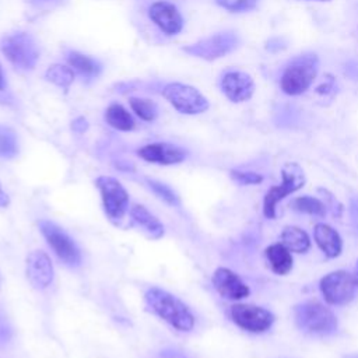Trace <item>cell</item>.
Instances as JSON below:
<instances>
[{"mask_svg": "<svg viewBox=\"0 0 358 358\" xmlns=\"http://www.w3.org/2000/svg\"><path fill=\"white\" fill-rule=\"evenodd\" d=\"M155 358H189V357L176 348H164L155 355Z\"/></svg>", "mask_w": 358, "mask_h": 358, "instance_id": "obj_32", "label": "cell"}, {"mask_svg": "<svg viewBox=\"0 0 358 358\" xmlns=\"http://www.w3.org/2000/svg\"><path fill=\"white\" fill-rule=\"evenodd\" d=\"M25 271L28 281L36 289L48 288L55 278L52 260L43 250H32L27 256Z\"/></svg>", "mask_w": 358, "mask_h": 358, "instance_id": "obj_14", "label": "cell"}, {"mask_svg": "<svg viewBox=\"0 0 358 358\" xmlns=\"http://www.w3.org/2000/svg\"><path fill=\"white\" fill-rule=\"evenodd\" d=\"M105 122L119 131H131L136 127L131 113L120 103H110L106 108Z\"/></svg>", "mask_w": 358, "mask_h": 358, "instance_id": "obj_22", "label": "cell"}, {"mask_svg": "<svg viewBox=\"0 0 358 358\" xmlns=\"http://www.w3.org/2000/svg\"><path fill=\"white\" fill-rule=\"evenodd\" d=\"M10 206V197L8 194L3 190L1 183H0V208H6Z\"/></svg>", "mask_w": 358, "mask_h": 358, "instance_id": "obj_34", "label": "cell"}, {"mask_svg": "<svg viewBox=\"0 0 358 358\" xmlns=\"http://www.w3.org/2000/svg\"><path fill=\"white\" fill-rule=\"evenodd\" d=\"M317 71L319 59L315 53L299 55L284 69L280 78V87L287 95H301L312 85Z\"/></svg>", "mask_w": 358, "mask_h": 358, "instance_id": "obj_3", "label": "cell"}, {"mask_svg": "<svg viewBox=\"0 0 358 358\" xmlns=\"http://www.w3.org/2000/svg\"><path fill=\"white\" fill-rule=\"evenodd\" d=\"M95 186L99 190L102 208L106 218L115 224L120 225L129 211V193L123 185L106 175H101L95 179Z\"/></svg>", "mask_w": 358, "mask_h": 358, "instance_id": "obj_5", "label": "cell"}, {"mask_svg": "<svg viewBox=\"0 0 358 358\" xmlns=\"http://www.w3.org/2000/svg\"><path fill=\"white\" fill-rule=\"evenodd\" d=\"M281 183L271 186L263 199V214L266 218H275L277 203L305 185L303 169L296 162H287L281 168Z\"/></svg>", "mask_w": 358, "mask_h": 358, "instance_id": "obj_6", "label": "cell"}, {"mask_svg": "<svg viewBox=\"0 0 358 358\" xmlns=\"http://www.w3.org/2000/svg\"><path fill=\"white\" fill-rule=\"evenodd\" d=\"M147 185L155 193V196H158L166 204L173 206V207H178L180 204L178 193L171 186H168L159 180H155V179H147Z\"/></svg>", "mask_w": 358, "mask_h": 358, "instance_id": "obj_27", "label": "cell"}, {"mask_svg": "<svg viewBox=\"0 0 358 358\" xmlns=\"http://www.w3.org/2000/svg\"><path fill=\"white\" fill-rule=\"evenodd\" d=\"M319 287L324 301L330 305H345L351 302L357 288L352 273L345 270H336L326 274L320 280Z\"/></svg>", "mask_w": 358, "mask_h": 358, "instance_id": "obj_10", "label": "cell"}, {"mask_svg": "<svg viewBox=\"0 0 358 358\" xmlns=\"http://www.w3.org/2000/svg\"><path fill=\"white\" fill-rule=\"evenodd\" d=\"M148 18L165 35H176L183 29V17L176 6L168 1H154L148 7Z\"/></svg>", "mask_w": 358, "mask_h": 358, "instance_id": "obj_13", "label": "cell"}, {"mask_svg": "<svg viewBox=\"0 0 358 358\" xmlns=\"http://www.w3.org/2000/svg\"><path fill=\"white\" fill-rule=\"evenodd\" d=\"M215 3L231 13H242L253 10L257 4V0H215Z\"/></svg>", "mask_w": 358, "mask_h": 358, "instance_id": "obj_28", "label": "cell"}, {"mask_svg": "<svg viewBox=\"0 0 358 358\" xmlns=\"http://www.w3.org/2000/svg\"><path fill=\"white\" fill-rule=\"evenodd\" d=\"M232 322L242 330L249 333H264L274 323V315L257 305L235 303L229 309Z\"/></svg>", "mask_w": 358, "mask_h": 358, "instance_id": "obj_11", "label": "cell"}, {"mask_svg": "<svg viewBox=\"0 0 358 358\" xmlns=\"http://www.w3.org/2000/svg\"><path fill=\"white\" fill-rule=\"evenodd\" d=\"M45 77L48 81L53 83L55 85L67 90L71 83L74 81V70L64 64H52L46 69Z\"/></svg>", "mask_w": 358, "mask_h": 358, "instance_id": "obj_24", "label": "cell"}, {"mask_svg": "<svg viewBox=\"0 0 358 358\" xmlns=\"http://www.w3.org/2000/svg\"><path fill=\"white\" fill-rule=\"evenodd\" d=\"M229 176L232 180H235L239 185H259L263 182V176L260 173H256L252 171L231 169Z\"/></svg>", "mask_w": 358, "mask_h": 358, "instance_id": "obj_29", "label": "cell"}, {"mask_svg": "<svg viewBox=\"0 0 358 358\" xmlns=\"http://www.w3.org/2000/svg\"><path fill=\"white\" fill-rule=\"evenodd\" d=\"M313 239L323 255L329 259L340 256L343 250V241L338 232L327 224L319 222L313 228Z\"/></svg>", "mask_w": 358, "mask_h": 358, "instance_id": "obj_17", "label": "cell"}, {"mask_svg": "<svg viewBox=\"0 0 358 358\" xmlns=\"http://www.w3.org/2000/svg\"><path fill=\"white\" fill-rule=\"evenodd\" d=\"M129 214L131 217V221L151 239H159L165 234V227L164 224L151 213L148 211L144 206L141 204H134L130 210Z\"/></svg>", "mask_w": 358, "mask_h": 358, "instance_id": "obj_18", "label": "cell"}, {"mask_svg": "<svg viewBox=\"0 0 358 358\" xmlns=\"http://www.w3.org/2000/svg\"><path fill=\"white\" fill-rule=\"evenodd\" d=\"M264 255L273 273L278 275H285L292 270L294 259L291 250H288L281 242L267 246Z\"/></svg>", "mask_w": 358, "mask_h": 358, "instance_id": "obj_19", "label": "cell"}, {"mask_svg": "<svg viewBox=\"0 0 358 358\" xmlns=\"http://www.w3.org/2000/svg\"><path fill=\"white\" fill-rule=\"evenodd\" d=\"M18 152V140L13 129L0 124V158H13Z\"/></svg>", "mask_w": 358, "mask_h": 358, "instance_id": "obj_26", "label": "cell"}, {"mask_svg": "<svg viewBox=\"0 0 358 358\" xmlns=\"http://www.w3.org/2000/svg\"><path fill=\"white\" fill-rule=\"evenodd\" d=\"M294 317L296 326L310 336H331L337 331L336 315L319 301H305L295 305Z\"/></svg>", "mask_w": 358, "mask_h": 358, "instance_id": "obj_2", "label": "cell"}, {"mask_svg": "<svg viewBox=\"0 0 358 358\" xmlns=\"http://www.w3.org/2000/svg\"><path fill=\"white\" fill-rule=\"evenodd\" d=\"M137 155L151 164L178 165L187 158V151L171 143H151L138 148Z\"/></svg>", "mask_w": 358, "mask_h": 358, "instance_id": "obj_12", "label": "cell"}, {"mask_svg": "<svg viewBox=\"0 0 358 358\" xmlns=\"http://www.w3.org/2000/svg\"><path fill=\"white\" fill-rule=\"evenodd\" d=\"M38 228L63 264L69 267H78L81 264L83 257L77 243L59 225L49 220H41Z\"/></svg>", "mask_w": 358, "mask_h": 358, "instance_id": "obj_7", "label": "cell"}, {"mask_svg": "<svg viewBox=\"0 0 358 358\" xmlns=\"http://www.w3.org/2000/svg\"><path fill=\"white\" fill-rule=\"evenodd\" d=\"M281 243L294 253H306L310 248L309 235L299 227L288 225L281 231Z\"/></svg>", "mask_w": 358, "mask_h": 358, "instance_id": "obj_21", "label": "cell"}, {"mask_svg": "<svg viewBox=\"0 0 358 358\" xmlns=\"http://www.w3.org/2000/svg\"><path fill=\"white\" fill-rule=\"evenodd\" d=\"M352 277H354V282H355V285L358 288V259H357V263H355V268L352 271Z\"/></svg>", "mask_w": 358, "mask_h": 358, "instance_id": "obj_35", "label": "cell"}, {"mask_svg": "<svg viewBox=\"0 0 358 358\" xmlns=\"http://www.w3.org/2000/svg\"><path fill=\"white\" fill-rule=\"evenodd\" d=\"M238 43H239L238 36L234 32L227 31V32H218L211 36L203 38L192 45L185 46L183 50L190 56L213 62L235 50Z\"/></svg>", "mask_w": 358, "mask_h": 358, "instance_id": "obj_9", "label": "cell"}, {"mask_svg": "<svg viewBox=\"0 0 358 358\" xmlns=\"http://www.w3.org/2000/svg\"><path fill=\"white\" fill-rule=\"evenodd\" d=\"M317 1H330V0H317Z\"/></svg>", "mask_w": 358, "mask_h": 358, "instance_id": "obj_38", "label": "cell"}, {"mask_svg": "<svg viewBox=\"0 0 358 358\" xmlns=\"http://www.w3.org/2000/svg\"><path fill=\"white\" fill-rule=\"evenodd\" d=\"M71 129L77 133H84L88 129V122L84 117H77L71 122Z\"/></svg>", "mask_w": 358, "mask_h": 358, "instance_id": "obj_33", "label": "cell"}, {"mask_svg": "<svg viewBox=\"0 0 358 358\" xmlns=\"http://www.w3.org/2000/svg\"><path fill=\"white\" fill-rule=\"evenodd\" d=\"M6 87V81H4V76H3V70L0 67V91H3Z\"/></svg>", "mask_w": 358, "mask_h": 358, "instance_id": "obj_36", "label": "cell"}, {"mask_svg": "<svg viewBox=\"0 0 358 358\" xmlns=\"http://www.w3.org/2000/svg\"><path fill=\"white\" fill-rule=\"evenodd\" d=\"M350 217H351V224L358 234V196H352L350 200Z\"/></svg>", "mask_w": 358, "mask_h": 358, "instance_id": "obj_31", "label": "cell"}, {"mask_svg": "<svg viewBox=\"0 0 358 358\" xmlns=\"http://www.w3.org/2000/svg\"><path fill=\"white\" fill-rule=\"evenodd\" d=\"M144 301L152 313H155L178 331L187 333L193 330V313L190 312L189 306L173 294L159 287H151L145 291Z\"/></svg>", "mask_w": 358, "mask_h": 358, "instance_id": "obj_1", "label": "cell"}, {"mask_svg": "<svg viewBox=\"0 0 358 358\" xmlns=\"http://www.w3.org/2000/svg\"><path fill=\"white\" fill-rule=\"evenodd\" d=\"M211 282L215 291L225 299L241 301L249 296L250 289L242 281V278L227 267H218L211 277Z\"/></svg>", "mask_w": 358, "mask_h": 358, "instance_id": "obj_15", "label": "cell"}, {"mask_svg": "<svg viewBox=\"0 0 358 358\" xmlns=\"http://www.w3.org/2000/svg\"><path fill=\"white\" fill-rule=\"evenodd\" d=\"M66 60L74 71H77L78 74L87 78H95L102 71V64L96 59L76 50L69 52L66 55Z\"/></svg>", "mask_w": 358, "mask_h": 358, "instance_id": "obj_20", "label": "cell"}, {"mask_svg": "<svg viewBox=\"0 0 358 358\" xmlns=\"http://www.w3.org/2000/svg\"><path fill=\"white\" fill-rule=\"evenodd\" d=\"M221 90L231 102L239 103L252 98L255 92V81L245 71L231 70L222 76Z\"/></svg>", "mask_w": 358, "mask_h": 358, "instance_id": "obj_16", "label": "cell"}, {"mask_svg": "<svg viewBox=\"0 0 358 358\" xmlns=\"http://www.w3.org/2000/svg\"><path fill=\"white\" fill-rule=\"evenodd\" d=\"M343 358H358V354H348V355H344Z\"/></svg>", "mask_w": 358, "mask_h": 358, "instance_id": "obj_37", "label": "cell"}, {"mask_svg": "<svg viewBox=\"0 0 358 358\" xmlns=\"http://www.w3.org/2000/svg\"><path fill=\"white\" fill-rule=\"evenodd\" d=\"M289 207L298 213L315 215V217H324L326 215V206L324 203L313 196H299L291 200Z\"/></svg>", "mask_w": 358, "mask_h": 358, "instance_id": "obj_23", "label": "cell"}, {"mask_svg": "<svg viewBox=\"0 0 358 358\" xmlns=\"http://www.w3.org/2000/svg\"><path fill=\"white\" fill-rule=\"evenodd\" d=\"M162 96L183 115H199L210 108L208 99L197 88L183 83L166 84Z\"/></svg>", "mask_w": 358, "mask_h": 358, "instance_id": "obj_8", "label": "cell"}, {"mask_svg": "<svg viewBox=\"0 0 358 358\" xmlns=\"http://www.w3.org/2000/svg\"><path fill=\"white\" fill-rule=\"evenodd\" d=\"M131 110L144 122H152L158 116V106L154 101L147 98H130L129 99Z\"/></svg>", "mask_w": 358, "mask_h": 358, "instance_id": "obj_25", "label": "cell"}, {"mask_svg": "<svg viewBox=\"0 0 358 358\" xmlns=\"http://www.w3.org/2000/svg\"><path fill=\"white\" fill-rule=\"evenodd\" d=\"M0 49L7 60L18 70H32L39 60V48L27 32H14L1 39Z\"/></svg>", "mask_w": 358, "mask_h": 358, "instance_id": "obj_4", "label": "cell"}, {"mask_svg": "<svg viewBox=\"0 0 358 358\" xmlns=\"http://www.w3.org/2000/svg\"><path fill=\"white\" fill-rule=\"evenodd\" d=\"M317 193L320 194V197H322L320 200L324 203L326 210L329 208L330 213H331L334 217L340 218L344 208H343V204L336 199V196L331 194L327 189H323V187H319V189H317Z\"/></svg>", "mask_w": 358, "mask_h": 358, "instance_id": "obj_30", "label": "cell"}]
</instances>
